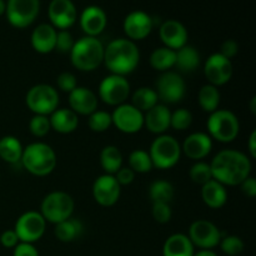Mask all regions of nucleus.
<instances>
[{
  "instance_id": "obj_1",
  "label": "nucleus",
  "mask_w": 256,
  "mask_h": 256,
  "mask_svg": "<svg viewBox=\"0 0 256 256\" xmlns=\"http://www.w3.org/2000/svg\"><path fill=\"white\" fill-rule=\"evenodd\" d=\"M212 179L225 186L240 185L252 172V162L238 150H222L210 162Z\"/></svg>"
},
{
  "instance_id": "obj_2",
  "label": "nucleus",
  "mask_w": 256,
  "mask_h": 256,
  "mask_svg": "<svg viewBox=\"0 0 256 256\" xmlns=\"http://www.w3.org/2000/svg\"><path fill=\"white\" fill-rule=\"evenodd\" d=\"M140 62V52L129 39H115L104 49V64L112 74L125 76L134 72Z\"/></svg>"
},
{
  "instance_id": "obj_3",
  "label": "nucleus",
  "mask_w": 256,
  "mask_h": 256,
  "mask_svg": "<svg viewBox=\"0 0 256 256\" xmlns=\"http://www.w3.org/2000/svg\"><path fill=\"white\" fill-rule=\"evenodd\" d=\"M104 45L98 38L84 36L75 42L70 60L80 72H94L104 62Z\"/></svg>"
},
{
  "instance_id": "obj_4",
  "label": "nucleus",
  "mask_w": 256,
  "mask_h": 256,
  "mask_svg": "<svg viewBox=\"0 0 256 256\" xmlns=\"http://www.w3.org/2000/svg\"><path fill=\"white\" fill-rule=\"evenodd\" d=\"M22 162L25 169L35 176H46L56 166V154L45 142H32L22 150Z\"/></svg>"
},
{
  "instance_id": "obj_5",
  "label": "nucleus",
  "mask_w": 256,
  "mask_h": 256,
  "mask_svg": "<svg viewBox=\"0 0 256 256\" xmlns=\"http://www.w3.org/2000/svg\"><path fill=\"white\" fill-rule=\"evenodd\" d=\"M208 132L212 139L220 142H232L240 132V122L236 115L230 110H215L208 119Z\"/></svg>"
},
{
  "instance_id": "obj_6",
  "label": "nucleus",
  "mask_w": 256,
  "mask_h": 256,
  "mask_svg": "<svg viewBox=\"0 0 256 256\" xmlns=\"http://www.w3.org/2000/svg\"><path fill=\"white\" fill-rule=\"evenodd\" d=\"M149 155L152 166L162 170L170 169L179 162L182 156V146L174 136L162 134L152 142Z\"/></svg>"
},
{
  "instance_id": "obj_7",
  "label": "nucleus",
  "mask_w": 256,
  "mask_h": 256,
  "mask_svg": "<svg viewBox=\"0 0 256 256\" xmlns=\"http://www.w3.org/2000/svg\"><path fill=\"white\" fill-rule=\"evenodd\" d=\"M74 199L65 192H52L42 199L40 205V214L45 222L59 224L70 219L74 212Z\"/></svg>"
},
{
  "instance_id": "obj_8",
  "label": "nucleus",
  "mask_w": 256,
  "mask_h": 256,
  "mask_svg": "<svg viewBox=\"0 0 256 256\" xmlns=\"http://www.w3.org/2000/svg\"><path fill=\"white\" fill-rule=\"evenodd\" d=\"M26 105L35 115H50L58 109L59 94L49 84H38L30 88L26 94Z\"/></svg>"
},
{
  "instance_id": "obj_9",
  "label": "nucleus",
  "mask_w": 256,
  "mask_h": 256,
  "mask_svg": "<svg viewBox=\"0 0 256 256\" xmlns=\"http://www.w3.org/2000/svg\"><path fill=\"white\" fill-rule=\"evenodd\" d=\"M40 12V0H8L6 19L12 26L24 29L30 26Z\"/></svg>"
},
{
  "instance_id": "obj_10",
  "label": "nucleus",
  "mask_w": 256,
  "mask_h": 256,
  "mask_svg": "<svg viewBox=\"0 0 256 256\" xmlns=\"http://www.w3.org/2000/svg\"><path fill=\"white\" fill-rule=\"evenodd\" d=\"M130 94V84L125 76L110 74L99 85V98L108 105L119 106Z\"/></svg>"
},
{
  "instance_id": "obj_11",
  "label": "nucleus",
  "mask_w": 256,
  "mask_h": 256,
  "mask_svg": "<svg viewBox=\"0 0 256 256\" xmlns=\"http://www.w3.org/2000/svg\"><path fill=\"white\" fill-rule=\"evenodd\" d=\"M46 229V222L38 212H26L16 220L14 232H16L20 242H32L42 239Z\"/></svg>"
},
{
  "instance_id": "obj_12",
  "label": "nucleus",
  "mask_w": 256,
  "mask_h": 256,
  "mask_svg": "<svg viewBox=\"0 0 256 256\" xmlns=\"http://www.w3.org/2000/svg\"><path fill=\"white\" fill-rule=\"evenodd\" d=\"M156 94L159 100L166 104H176L185 96L186 86L180 74L165 72L160 75L156 82Z\"/></svg>"
},
{
  "instance_id": "obj_13",
  "label": "nucleus",
  "mask_w": 256,
  "mask_h": 256,
  "mask_svg": "<svg viewBox=\"0 0 256 256\" xmlns=\"http://www.w3.org/2000/svg\"><path fill=\"white\" fill-rule=\"evenodd\" d=\"M194 246L202 250H210L220 244L222 234L219 228L208 220H196L190 225L189 236Z\"/></svg>"
},
{
  "instance_id": "obj_14",
  "label": "nucleus",
  "mask_w": 256,
  "mask_h": 256,
  "mask_svg": "<svg viewBox=\"0 0 256 256\" xmlns=\"http://www.w3.org/2000/svg\"><path fill=\"white\" fill-rule=\"evenodd\" d=\"M112 124L125 134H135L144 126V112L132 104H122L112 114Z\"/></svg>"
},
{
  "instance_id": "obj_15",
  "label": "nucleus",
  "mask_w": 256,
  "mask_h": 256,
  "mask_svg": "<svg viewBox=\"0 0 256 256\" xmlns=\"http://www.w3.org/2000/svg\"><path fill=\"white\" fill-rule=\"evenodd\" d=\"M204 72L209 84L216 88L222 86L229 82L232 76L234 69H232V60L222 56L220 52L212 54L205 62Z\"/></svg>"
},
{
  "instance_id": "obj_16",
  "label": "nucleus",
  "mask_w": 256,
  "mask_h": 256,
  "mask_svg": "<svg viewBox=\"0 0 256 256\" xmlns=\"http://www.w3.org/2000/svg\"><path fill=\"white\" fill-rule=\"evenodd\" d=\"M50 22L55 29L68 30L75 24L76 8L72 0H52L48 9Z\"/></svg>"
},
{
  "instance_id": "obj_17",
  "label": "nucleus",
  "mask_w": 256,
  "mask_h": 256,
  "mask_svg": "<svg viewBox=\"0 0 256 256\" xmlns=\"http://www.w3.org/2000/svg\"><path fill=\"white\" fill-rule=\"evenodd\" d=\"M122 192V186L114 175L104 174L98 178L92 185V196L102 206H112L116 204Z\"/></svg>"
},
{
  "instance_id": "obj_18",
  "label": "nucleus",
  "mask_w": 256,
  "mask_h": 256,
  "mask_svg": "<svg viewBox=\"0 0 256 256\" xmlns=\"http://www.w3.org/2000/svg\"><path fill=\"white\" fill-rule=\"evenodd\" d=\"M152 26H154L152 18L142 10L129 12L122 24L124 32L132 42H138L149 36Z\"/></svg>"
},
{
  "instance_id": "obj_19",
  "label": "nucleus",
  "mask_w": 256,
  "mask_h": 256,
  "mask_svg": "<svg viewBox=\"0 0 256 256\" xmlns=\"http://www.w3.org/2000/svg\"><path fill=\"white\" fill-rule=\"evenodd\" d=\"M80 26L86 36L98 38L106 28L108 16L106 12L96 5H90L82 10L80 15Z\"/></svg>"
},
{
  "instance_id": "obj_20",
  "label": "nucleus",
  "mask_w": 256,
  "mask_h": 256,
  "mask_svg": "<svg viewBox=\"0 0 256 256\" xmlns=\"http://www.w3.org/2000/svg\"><path fill=\"white\" fill-rule=\"evenodd\" d=\"M162 44L172 50H179L188 42V30L178 20H166L162 24L159 30Z\"/></svg>"
},
{
  "instance_id": "obj_21",
  "label": "nucleus",
  "mask_w": 256,
  "mask_h": 256,
  "mask_svg": "<svg viewBox=\"0 0 256 256\" xmlns=\"http://www.w3.org/2000/svg\"><path fill=\"white\" fill-rule=\"evenodd\" d=\"M212 149V139L205 132H192L182 142V152L192 160L204 159Z\"/></svg>"
},
{
  "instance_id": "obj_22",
  "label": "nucleus",
  "mask_w": 256,
  "mask_h": 256,
  "mask_svg": "<svg viewBox=\"0 0 256 256\" xmlns=\"http://www.w3.org/2000/svg\"><path fill=\"white\" fill-rule=\"evenodd\" d=\"M69 105L75 114L90 115L98 110V98L92 90L76 86L69 92Z\"/></svg>"
},
{
  "instance_id": "obj_23",
  "label": "nucleus",
  "mask_w": 256,
  "mask_h": 256,
  "mask_svg": "<svg viewBox=\"0 0 256 256\" xmlns=\"http://www.w3.org/2000/svg\"><path fill=\"white\" fill-rule=\"evenodd\" d=\"M56 29L52 24H40L32 30V49L39 54H49L55 50L56 42Z\"/></svg>"
},
{
  "instance_id": "obj_24",
  "label": "nucleus",
  "mask_w": 256,
  "mask_h": 256,
  "mask_svg": "<svg viewBox=\"0 0 256 256\" xmlns=\"http://www.w3.org/2000/svg\"><path fill=\"white\" fill-rule=\"evenodd\" d=\"M170 116L172 112L166 105L156 104L144 115V125H146V129L152 134L162 135L170 128Z\"/></svg>"
},
{
  "instance_id": "obj_25",
  "label": "nucleus",
  "mask_w": 256,
  "mask_h": 256,
  "mask_svg": "<svg viewBox=\"0 0 256 256\" xmlns=\"http://www.w3.org/2000/svg\"><path fill=\"white\" fill-rule=\"evenodd\" d=\"M49 119L52 129L60 134H70L79 125V116L72 109H56L50 114Z\"/></svg>"
},
{
  "instance_id": "obj_26",
  "label": "nucleus",
  "mask_w": 256,
  "mask_h": 256,
  "mask_svg": "<svg viewBox=\"0 0 256 256\" xmlns=\"http://www.w3.org/2000/svg\"><path fill=\"white\" fill-rule=\"evenodd\" d=\"M202 199L212 209H220L226 204L228 192L216 180H210L202 186Z\"/></svg>"
},
{
  "instance_id": "obj_27",
  "label": "nucleus",
  "mask_w": 256,
  "mask_h": 256,
  "mask_svg": "<svg viewBox=\"0 0 256 256\" xmlns=\"http://www.w3.org/2000/svg\"><path fill=\"white\" fill-rule=\"evenodd\" d=\"M194 245L184 234H172L162 246V256H194Z\"/></svg>"
},
{
  "instance_id": "obj_28",
  "label": "nucleus",
  "mask_w": 256,
  "mask_h": 256,
  "mask_svg": "<svg viewBox=\"0 0 256 256\" xmlns=\"http://www.w3.org/2000/svg\"><path fill=\"white\" fill-rule=\"evenodd\" d=\"M22 150L24 148L18 138L6 135L0 139V158L9 164L22 162Z\"/></svg>"
},
{
  "instance_id": "obj_29",
  "label": "nucleus",
  "mask_w": 256,
  "mask_h": 256,
  "mask_svg": "<svg viewBox=\"0 0 256 256\" xmlns=\"http://www.w3.org/2000/svg\"><path fill=\"white\" fill-rule=\"evenodd\" d=\"M176 62V52L166 46L155 49L150 55V65L158 72H169Z\"/></svg>"
},
{
  "instance_id": "obj_30",
  "label": "nucleus",
  "mask_w": 256,
  "mask_h": 256,
  "mask_svg": "<svg viewBox=\"0 0 256 256\" xmlns=\"http://www.w3.org/2000/svg\"><path fill=\"white\" fill-rule=\"evenodd\" d=\"M100 164L105 174L115 175L122 168V154L114 145H108L100 152Z\"/></svg>"
},
{
  "instance_id": "obj_31",
  "label": "nucleus",
  "mask_w": 256,
  "mask_h": 256,
  "mask_svg": "<svg viewBox=\"0 0 256 256\" xmlns=\"http://www.w3.org/2000/svg\"><path fill=\"white\" fill-rule=\"evenodd\" d=\"M182 72H192L196 69L200 65V54L194 46L190 45H185V46L180 48L176 50V62Z\"/></svg>"
},
{
  "instance_id": "obj_32",
  "label": "nucleus",
  "mask_w": 256,
  "mask_h": 256,
  "mask_svg": "<svg viewBox=\"0 0 256 256\" xmlns=\"http://www.w3.org/2000/svg\"><path fill=\"white\" fill-rule=\"evenodd\" d=\"M82 232V222L76 219H72V218L59 222V224H56V226H55V236L62 242H74L75 239H78V238L80 236Z\"/></svg>"
},
{
  "instance_id": "obj_33",
  "label": "nucleus",
  "mask_w": 256,
  "mask_h": 256,
  "mask_svg": "<svg viewBox=\"0 0 256 256\" xmlns=\"http://www.w3.org/2000/svg\"><path fill=\"white\" fill-rule=\"evenodd\" d=\"M158 102H159V98H158L156 92L146 86L139 88L132 98V105L142 112H146L148 110L154 108Z\"/></svg>"
},
{
  "instance_id": "obj_34",
  "label": "nucleus",
  "mask_w": 256,
  "mask_h": 256,
  "mask_svg": "<svg viewBox=\"0 0 256 256\" xmlns=\"http://www.w3.org/2000/svg\"><path fill=\"white\" fill-rule=\"evenodd\" d=\"M199 105L204 112H210L218 110L220 104V92L216 86L212 84H206L202 86L198 95Z\"/></svg>"
},
{
  "instance_id": "obj_35",
  "label": "nucleus",
  "mask_w": 256,
  "mask_h": 256,
  "mask_svg": "<svg viewBox=\"0 0 256 256\" xmlns=\"http://www.w3.org/2000/svg\"><path fill=\"white\" fill-rule=\"evenodd\" d=\"M175 194L174 186L166 180H156L150 185L149 196L152 202H165L169 204Z\"/></svg>"
},
{
  "instance_id": "obj_36",
  "label": "nucleus",
  "mask_w": 256,
  "mask_h": 256,
  "mask_svg": "<svg viewBox=\"0 0 256 256\" xmlns=\"http://www.w3.org/2000/svg\"><path fill=\"white\" fill-rule=\"evenodd\" d=\"M129 168L134 172L144 174V172H149L154 166H152L149 152L142 149H136L129 155Z\"/></svg>"
},
{
  "instance_id": "obj_37",
  "label": "nucleus",
  "mask_w": 256,
  "mask_h": 256,
  "mask_svg": "<svg viewBox=\"0 0 256 256\" xmlns=\"http://www.w3.org/2000/svg\"><path fill=\"white\" fill-rule=\"evenodd\" d=\"M89 128L95 132H104L112 125V114L104 110H95L92 114L89 115L88 120Z\"/></svg>"
},
{
  "instance_id": "obj_38",
  "label": "nucleus",
  "mask_w": 256,
  "mask_h": 256,
  "mask_svg": "<svg viewBox=\"0 0 256 256\" xmlns=\"http://www.w3.org/2000/svg\"><path fill=\"white\" fill-rule=\"evenodd\" d=\"M190 179L192 182H194L195 184L204 185L206 182H209L210 180H212V172L210 164L204 162H196V164H194L190 169Z\"/></svg>"
},
{
  "instance_id": "obj_39",
  "label": "nucleus",
  "mask_w": 256,
  "mask_h": 256,
  "mask_svg": "<svg viewBox=\"0 0 256 256\" xmlns=\"http://www.w3.org/2000/svg\"><path fill=\"white\" fill-rule=\"evenodd\" d=\"M192 122V114L188 109H178L172 112L170 116V126L178 132L189 129Z\"/></svg>"
},
{
  "instance_id": "obj_40",
  "label": "nucleus",
  "mask_w": 256,
  "mask_h": 256,
  "mask_svg": "<svg viewBox=\"0 0 256 256\" xmlns=\"http://www.w3.org/2000/svg\"><path fill=\"white\" fill-rule=\"evenodd\" d=\"M29 129L34 136L44 138L52 130L49 116H46V115H34L29 122Z\"/></svg>"
},
{
  "instance_id": "obj_41",
  "label": "nucleus",
  "mask_w": 256,
  "mask_h": 256,
  "mask_svg": "<svg viewBox=\"0 0 256 256\" xmlns=\"http://www.w3.org/2000/svg\"><path fill=\"white\" fill-rule=\"evenodd\" d=\"M220 246L222 250L229 256H236L242 254L244 250V242L239 236L235 235H228V236L222 238L220 240Z\"/></svg>"
},
{
  "instance_id": "obj_42",
  "label": "nucleus",
  "mask_w": 256,
  "mask_h": 256,
  "mask_svg": "<svg viewBox=\"0 0 256 256\" xmlns=\"http://www.w3.org/2000/svg\"><path fill=\"white\" fill-rule=\"evenodd\" d=\"M75 42L72 35L70 34L68 30H59L56 32V42H55V49L59 52L66 54V52H72V46H74Z\"/></svg>"
},
{
  "instance_id": "obj_43",
  "label": "nucleus",
  "mask_w": 256,
  "mask_h": 256,
  "mask_svg": "<svg viewBox=\"0 0 256 256\" xmlns=\"http://www.w3.org/2000/svg\"><path fill=\"white\" fill-rule=\"evenodd\" d=\"M152 214L155 222H160V224H166L172 219V212L169 204H165V202H152Z\"/></svg>"
},
{
  "instance_id": "obj_44",
  "label": "nucleus",
  "mask_w": 256,
  "mask_h": 256,
  "mask_svg": "<svg viewBox=\"0 0 256 256\" xmlns=\"http://www.w3.org/2000/svg\"><path fill=\"white\" fill-rule=\"evenodd\" d=\"M56 85L62 92H72L75 88L78 86L76 78L74 74L69 72H64L58 76Z\"/></svg>"
},
{
  "instance_id": "obj_45",
  "label": "nucleus",
  "mask_w": 256,
  "mask_h": 256,
  "mask_svg": "<svg viewBox=\"0 0 256 256\" xmlns=\"http://www.w3.org/2000/svg\"><path fill=\"white\" fill-rule=\"evenodd\" d=\"M116 182H119V185H129L134 182V178H135V172H132L130 168H124L122 166V169L118 170L116 174L114 175Z\"/></svg>"
},
{
  "instance_id": "obj_46",
  "label": "nucleus",
  "mask_w": 256,
  "mask_h": 256,
  "mask_svg": "<svg viewBox=\"0 0 256 256\" xmlns=\"http://www.w3.org/2000/svg\"><path fill=\"white\" fill-rule=\"evenodd\" d=\"M238 52H239V45H238V42H235V40H232V39L222 42V49H220V54L230 60L238 54Z\"/></svg>"
},
{
  "instance_id": "obj_47",
  "label": "nucleus",
  "mask_w": 256,
  "mask_h": 256,
  "mask_svg": "<svg viewBox=\"0 0 256 256\" xmlns=\"http://www.w3.org/2000/svg\"><path fill=\"white\" fill-rule=\"evenodd\" d=\"M0 242H2V245L4 248L12 249V248H15L19 244V238H18L16 232L14 230H6L0 236Z\"/></svg>"
},
{
  "instance_id": "obj_48",
  "label": "nucleus",
  "mask_w": 256,
  "mask_h": 256,
  "mask_svg": "<svg viewBox=\"0 0 256 256\" xmlns=\"http://www.w3.org/2000/svg\"><path fill=\"white\" fill-rule=\"evenodd\" d=\"M14 256H39V252L32 244L19 242L14 248Z\"/></svg>"
},
{
  "instance_id": "obj_49",
  "label": "nucleus",
  "mask_w": 256,
  "mask_h": 256,
  "mask_svg": "<svg viewBox=\"0 0 256 256\" xmlns=\"http://www.w3.org/2000/svg\"><path fill=\"white\" fill-rule=\"evenodd\" d=\"M242 194L249 198H254L256 195V180L252 176L246 178L244 182L240 184Z\"/></svg>"
},
{
  "instance_id": "obj_50",
  "label": "nucleus",
  "mask_w": 256,
  "mask_h": 256,
  "mask_svg": "<svg viewBox=\"0 0 256 256\" xmlns=\"http://www.w3.org/2000/svg\"><path fill=\"white\" fill-rule=\"evenodd\" d=\"M248 148H249L250 156L256 158V130H252V134H250L249 142H248Z\"/></svg>"
},
{
  "instance_id": "obj_51",
  "label": "nucleus",
  "mask_w": 256,
  "mask_h": 256,
  "mask_svg": "<svg viewBox=\"0 0 256 256\" xmlns=\"http://www.w3.org/2000/svg\"><path fill=\"white\" fill-rule=\"evenodd\" d=\"M194 256H218V255L215 254L214 252H212V250H202V252L194 254Z\"/></svg>"
},
{
  "instance_id": "obj_52",
  "label": "nucleus",
  "mask_w": 256,
  "mask_h": 256,
  "mask_svg": "<svg viewBox=\"0 0 256 256\" xmlns=\"http://www.w3.org/2000/svg\"><path fill=\"white\" fill-rule=\"evenodd\" d=\"M5 10H6V2L4 0H0V16L5 14Z\"/></svg>"
},
{
  "instance_id": "obj_53",
  "label": "nucleus",
  "mask_w": 256,
  "mask_h": 256,
  "mask_svg": "<svg viewBox=\"0 0 256 256\" xmlns=\"http://www.w3.org/2000/svg\"><path fill=\"white\" fill-rule=\"evenodd\" d=\"M255 102H256V99L255 98H252V112H254V114H255Z\"/></svg>"
}]
</instances>
